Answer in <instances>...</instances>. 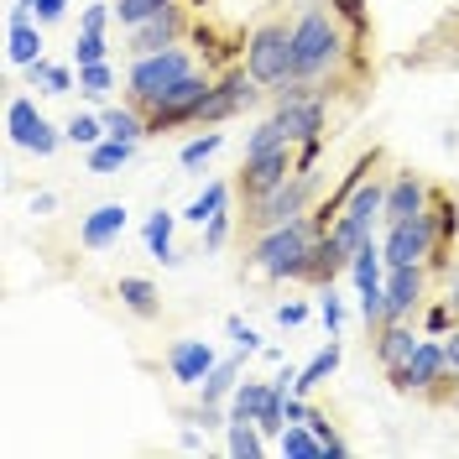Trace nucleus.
I'll list each match as a JSON object with an SVG mask.
<instances>
[{
	"label": "nucleus",
	"instance_id": "nucleus-1",
	"mask_svg": "<svg viewBox=\"0 0 459 459\" xmlns=\"http://www.w3.org/2000/svg\"><path fill=\"white\" fill-rule=\"evenodd\" d=\"M344 57H350V31L340 27V11L334 5H308L292 22V68L329 94Z\"/></svg>",
	"mask_w": 459,
	"mask_h": 459
},
{
	"label": "nucleus",
	"instance_id": "nucleus-2",
	"mask_svg": "<svg viewBox=\"0 0 459 459\" xmlns=\"http://www.w3.org/2000/svg\"><path fill=\"white\" fill-rule=\"evenodd\" d=\"M318 235H324V225H318L314 214H303V220H292V225H277V230H261L256 246H251V256H246V266H251L256 277H266V282H303Z\"/></svg>",
	"mask_w": 459,
	"mask_h": 459
},
{
	"label": "nucleus",
	"instance_id": "nucleus-3",
	"mask_svg": "<svg viewBox=\"0 0 459 459\" xmlns=\"http://www.w3.org/2000/svg\"><path fill=\"white\" fill-rule=\"evenodd\" d=\"M199 63H194V53L183 48V42H172V48H162V53H142L131 57V74H126V100L131 105H142V110H152L162 94H168L183 74H194Z\"/></svg>",
	"mask_w": 459,
	"mask_h": 459
},
{
	"label": "nucleus",
	"instance_id": "nucleus-4",
	"mask_svg": "<svg viewBox=\"0 0 459 459\" xmlns=\"http://www.w3.org/2000/svg\"><path fill=\"white\" fill-rule=\"evenodd\" d=\"M314 199H318V178L314 172H292L282 188H272V194H261V199L246 204V230L261 235V230L292 225V220L314 214Z\"/></svg>",
	"mask_w": 459,
	"mask_h": 459
},
{
	"label": "nucleus",
	"instance_id": "nucleus-5",
	"mask_svg": "<svg viewBox=\"0 0 459 459\" xmlns=\"http://www.w3.org/2000/svg\"><path fill=\"white\" fill-rule=\"evenodd\" d=\"M246 74L256 79L261 89H277L282 79H292V22H261L251 37H246Z\"/></svg>",
	"mask_w": 459,
	"mask_h": 459
},
{
	"label": "nucleus",
	"instance_id": "nucleus-6",
	"mask_svg": "<svg viewBox=\"0 0 459 459\" xmlns=\"http://www.w3.org/2000/svg\"><path fill=\"white\" fill-rule=\"evenodd\" d=\"M381 214H386V178H366V183H360V188L344 199L340 214H334L329 235H334L344 251L355 256L366 240H376V225H381Z\"/></svg>",
	"mask_w": 459,
	"mask_h": 459
},
{
	"label": "nucleus",
	"instance_id": "nucleus-7",
	"mask_svg": "<svg viewBox=\"0 0 459 459\" xmlns=\"http://www.w3.org/2000/svg\"><path fill=\"white\" fill-rule=\"evenodd\" d=\"M386 381H392V392H402V397H433V402H444V381H455V376H449V366H444V340H438V334H423V340H418V350H412L402 366H392V371H386Z\"/></svg>",
	"mask_w": 459,
	"mask_h": 459
},
{
	"label": "nucleus",
	"instance_id": "nucleus-8",
	"mask_svg": "<svg viewBox=\"0 0 459 459\" xmlns=\"http://www.w3.org/2000/svg\"><path fill=\"white\" fill-rule=\"evenodd\" d=\"M261 94H266V89L246 74V63H235V68H225V74L209 84V94H204L199 110H194V126H199V131H209V126H225V120H235V115L251 110Z\"/></svg>",
	"mask_w": 459,
	"mask_h": 459
},
{
	"label": "nucleus",
	"instance_id": "nucleus-9",
	"mask_svg": "<svg viewBox=\"0 0 459 459\" xmlns=\"http://www.w3.org/2000/svg\"><path fill=\"white\" fill-rule=\"evenodd\" d=\"M433 251H438V220H433V204L407 214V220H392L386 235H381V256L386 266H429Z\"/></svg>",
	"mask_w": 459,
	"mask_h": 459
},
{
	"label": "nucleus",
	"instance_id": "nucleus-10",
	"mask_svg": "<svg viewBox=\"0 0 459 459\" xmlns=\"http://www.w3.org/2000/svg\"><path fill=\"white\" fill-rule=\"evenodd\" d=\"M5 131H11V142L22 146V152H31V157H53L57 146L68 142L53 120L37 110L31 94H11V105H5Z\"/></svg>",
	"mask_w": 459,
	"mask_h": 459
},
{
	"label": "nucleus",
	"instance_id": "nucleus-11",
	"mask_svg": "<svg viewBox=\"0 0 459 459\" xmlns=\"http://www.w3.org/2000/svg\"><path fill=\"white\" fill-rule=\"evenodd\" d=\"M298 172V146H277V152H261V157H240V178H235V194L251 204L272 188H282L287 178Z\"/></svg>",
	"mask_w": 459,
	"mask_h": 459
},
{
	"label": "nucleus",
	"instance_id": "nucleus-12",
	"mask_svg": "<svg viewBox=\"0 0 459 459\" xmlns=\"http://www.w3.org/2000/svg\"><path fill=\"white\" fill-rule=\"evenodd\" d=\"M277 120H282L287 142L292 146H308V142H324L329 131V94H308V100H282L277 105Z\"/></svg>",
	"mask_w": 459,
	"mask_h": 459
},
{
	"label": "nucleus",
	"instance_id": "nucleus-13",
	"mask_svg": "<svg viewBox=\"0 0 459 459\" xmlns=\"http://www.w3.org/2000/svg\"><path fill=\"white\" fill-rule=\"evenodd\" d=\"M433 188L423 172L412 168H397L392 178H386V214H381V225H392V220H407V214H418V209H429L433 204Z\"/></svg>",
	"mask_w": 459,
	"mask_h": 459
},
{
	"label": "nucleus",
	"instance_id": "nucleus-14",
	"mask_svg": "<svg viewBox=\"0 0 459 459\" xmlns=\"http://www.w3.org/2000/svg\"><path fill=\"white\" fill-rule=\"evenodd\" d=\"M214 366H220V355H214V344L199 340V334L168 344V371H172V381H178V386H194V392H199V381L214 371Z\"/></svg>",
	"mask_w": 459,
	"mask_h": 459
},
{
	"label": "nucleus",
	"instance_id": "nucleus-15",
	"mask_svg": "<svg viewBox=\"0 0 459 459\" xmlns=\"http://www.w3.org/2000/svg\"><path fill=\"white\" fill-rule=\"evenodd\" d=\"M429 292V266H386V318H412Z\"/></svg>",
	"mask_w": 459,
	"mask_h": 459
},
{
	"label": "nucleus",
	"instance_id": "nucleus-16",
	"mask_svg": "<svg viewBox=\"0 0 459 459\" xmlns=\"http://www.w3.org/2000/svg\"><path fill=\"white\" fill-rule=\"evenodd\" d=\"M172 42H183V5H168L162 16H152V22H142V27H131V37H126L131 57L162 53V48H172Z\"/></svg>",
	"mask_w": 459,
	"mask_h": 459
},
{
	"label": "nucleus",
	"instance_id": "nucleus-17",
	"mask_svg": "<svg viewBox=\"0 0 459 459\" xmlns=\"http://www.w3.org/2000/svg\"><path fill=\"white\" fill-rule=\"evenodd\" d=\"M120 235H126V204H94L79 220V246L84 251H110Z\"/></svg>",
	"mask_w": 459,
	"mask_h": 459
},
{
	"label": "nucleus",
	"instance_id": "nucleus-18",
	"mask_svg": "<svg viewBox=\"0 0 459 459\" xmlns=\"http://www.w3.org/2000/svg\"><path fill=\"white\" fill-rule=\"evenodd\" d=\"M418 340H423V334L412 329V318H386V324H381V329L371 334L376 366H381V371H392V366H402V360H407V355L418 350Z\"/></svg>",
	"mask_w": 459,
	"mask_h": 459
},
{
	"label": "nucleus",
	"instance_id": "nucleus-19",
	"mask_svg": "<svg viewBox=\"0 0 459 459\" xmlns=\"http://www.w3.org/2000/svg\"><path fill=\"white\" fill-rule=\"evenodd\" d=\"M100 120H105V136H115V142H136L142 146L146 136H152V120H146V110L142 105H105L100 110Z\"/></svg>",
	"mask_w": 459,
	"mask_h": 459
},
{
	"label": "nucleus",
	"instance_id": "nucleus-20",
	"mask_svg": "<svg viewBox=\"0 0 459 459\" xmlns=\"http://www.w3.org/2000/svg\"><path fill=\"white\" fill-rule=\"evenodd\" d=\"M42 22L27 16V22H5V57L16 63V68H31L37 57H42Z\"/></svg>",
	"mask_w": 459,
	"mask_h": 459
},
{
	"label": "nucleus",
	"instance_id": "nucleus-21",
	"mask_svg": "<svg viewBox=\"0 0 459 459\" xmlns=\"http://www.w3.org/2000/svg\"><path fill=\"white\" fill-rule=\"evenodd\" d=\"M115 298H120L126 314H136V318H157L162 314V292H157L152 277H120V282H115Z\"/></svg>",
	"mask_w": 459,
	"mask_h": 459
},
{
	"label": "nucleus",
	"instance_id": "nucleus-22",
	"mask_svg": "<svg viewBox=\"0 0 459 459\" xmlns=\"http://www.w3.org/2000/svg\"><path fill=\"white\" fill-rule=\"evenodd\" d=\"M225 449L235 459H261L266 449H277V444L261 433L256 418H230V423H225Z\"/></svg>",
	"mask_w": 459,
	"mask_h": 459
},
{
	"label": "nucleus",
	"instance_id": "nucleus-23",
	"mask_svg": "<svg viewBox=\"0 0 459 459\" xmlns=\"http://www.w3.org/2000/svg\"><path fill=\"white\" fill-rule=\"evenodd\" d=\"M246 360H251V355H240V350L225 355V360L199 381V402H230V392H235V386H240V376H246Z\"/></svg>",
	"mask_w": 459,
	"mask_h": 459
},
{
	"label": "nucleus",
	"instance_id": "nucleus-24",
	"mask_svg": "<svg viewBox=\"0 0 459 459\" xmlns=\"http://www.w3.org/2000/svg\"><path fill=\"white\" fill-rule=\"evenodd\" d=\"M178 220H183V214H168V209H152V214H146V225H142V240H146V251H152V256L157 261H168V266H178V251H172V230H178Z\"/></svg>",
	"mask_w": 459,
	"mask_h": 459
},
{
	"label": "nucleus",
	"instance_id": "nucleus-25",
	"mask_svg": "<svg viewBox=\"0 0 459 459\" xmlns=\"http://www.w3.org/2000/svg\"><path fill=\"white\" fill-rule=\"evenodd\" d=\"M131 157H136V142H115V136H105L84 152L89 172H100V178H115L120 168H131Z\"/></svg>",
	"mask_w": 459,
	"mask_h": 459
},
{
	"label": "nucleus",
	"instance_id": "nucleus-26",
	"mask_svg": "<svg viewBox=\"0 0 459 459\" xmlns=\"http://www.w3.org/2000/svg\"><path fill=\"white\" fill-rule=\"evenodd\" d=\"M230 194H235V188H230L225 178H214V183H204V194H194V204L183 209V220L204 230L209 220H214V214H225V209H230Z\"/></svg>",
	"mask_w": 459,
	"mask_h": 459
},
{
	"label": "nucleus",
	"instance_id": "nucleus-27",
	"mask_svg": "<svg viewBox=\"0 0 459 459\" xmlns=\"http://www.w3.org/2000/svg\"><path fill=\"white\" fill-rule=\"evenodd\" d=\"M340 360H344V344H340V340H329V344H324V350L314 355V360H308V366H298V392L308 397L314 386H324L329 376L340 371Z\"/></svg>",
	"mask_w": 459,
	"mask_h": 459
},
{
	"label": "nucleus",
	"instance_id": "nucleus-28",
	"mask_svg": "<svg viewBox=\"0 0 459 459\" xmlns=\"http://www.w3.org/2000/svg\"><path fill=\"white\" fill-rule=\"evenodd\" d=\"M31 89H42V94H68V89H79V74L68 68V63H53V57H37L27 68Z\"/></svg>",
	"mask_w": 459,
	"mask_h": 459
},
{
	"label": "nucleus",
	"instance_id": "nucleus-29",
	"mask_svg": "<svg viewBox=\"0 0 459 459\" xmlns=\"http://www.w3.org/2000/svg\"><path fill=\"white\" fill-rule=\"evenodd\" d=\"M277 455L282 459H324V444H318V433L308 429V418L303 423H287L277 433Z\"/></svg>",
	"mask_w": 459,
	"mask_h": 459
},
{
	"label": "nucleus",
	"instance_id": "nucleus-30",
	"mask_svg": "<svg viewBox=\"0 0 459 459\" xmlns=\"http://www.w3.org/2000/svg\"><path fill=\"white\" fill-rule=\"evenodd\" d=\"M350 277H355V287L386 282V256H381V240H366V246L350 256Z\"/></svg>",
	"mask_w": 459,
	"mask_h": 459
},
{
	"label": "nucleus",
	"instance_id": "nucleus-31",
	"mask_svg": "<svg viewBox=\"0 0 459 459\" xmlns=\"http://www.w3.org/2000/svg\"><path fill=\"white\" fill-rule=\"evenodd\" d=\"M266 397H272V381H251V376H246V381L230 392L225 407H230V418H256L261 407H266Z\"/></svg>",
	"mask_w": 459,
	"mask_h": 459
},
{
	"label": "nucleus",
	"instance_id": "nucleus-32",
	"mask_svg": "<svg viewBox=\"0 0 459 459\" xmlns=\"http://www.w3.org/2000/svg\"><path fill=\"white\" fill-rule=\"evenodd\" d=\"M220 146H225V131H214V126H209V131H199L194 142H183V152H178V162H183L188 172H199L204 162H209V157L220 152Z\"/></svg>",
	"mask_w": 459,
	"mask_h": 459
},
{
	"label": "nucleus",
	"instance_id": "nucleus-33",
	"mask_svg": "<svg viewBox=\"0 0 459 459\" xmlns=\"http://www.w3.org/2000/svg\"><path fill=\"white\" fill-rule=\"evenodd\" d=\"M168 5H183V0H115V22L131 31V27H142V22H152V16H162Z\"/></svg>",
	"mask_w": 459,
	"mask_h": 459
},
{
	"label": "nucleus",
	"instance_id": "nucleus-34",
	"mask_svg": "<svg viewBox=\"0 0 459 459\" xmlns=\"http://www.w3.org/2000/svg\"><path fill=\"white\" fill-rule=\"evenodd\" d=\"M277 146H292V142H287L282 120H277V115H266V120H256V131L246 136V152H240V157H261V152H277Z\"/></svg>",
	"mask_w": 459,
	"mask_h": 459
},
{
	"label": "nucleus",
	"instance_id": "nucleus-35",
	"mask_svg": "<svg viewBox=\"0 0 459 459\" xmlns=\"http://www.w3.org/2000/svg\"><path fill=\"white\" fill-rule=\"evenodd\" d=\"M308 429L318 433V444H324V459H344V455H350V444H344V433L329 423V412L308 407Z\"/></svg>",
	"mask_w": 459,
	"mask_h": 459
},
{
	"label": "nucleus",
	"instance_id": "nucleus-36",
	"mask_svg": "<svg viewBox=\"0 0 459 459\" xmlns=\"http://www.w3.org/2000/svg\"><path fill=\"white\" fill-rule=\"evenodd\" d=\"M63 136L89 152L94 142H105V120H100V115H68V120H63Z\"/></svg>",
	"mask_w": 459,
	"mask_h": 459
},
{
	"label": "nucleus",
	"instance_id": "nucleus-37",
	"mask_svg": "<svg viewBox=\"0 0 459 459\" xmlns=\"http://www.w3.org/2000/svg\"><path fill=\"white\" fill-rule=\"evenodd\" d=\"M110 89H115V68H110V63H84V68H79V94L105 100Z\"/></svg>",
	"mask_w": 459,
	"mask_h": 459
},
{
	"label": "nucleus",
	"instance_id": "nucleus-38",
	"mask_svg": "<svg viewBox=\"0 0 459 459\" xmlns=\"http://www.w3.org/2000/svg\"><path fill=\"white\" fill-rule=\"evenodd\" d=\"M360 292V318H366V329H381L386 324V282H371V287H355Z\"/></svg>",
	"mask_w": 459,
	"mask_h": 459
},
{
	"label": "nucleus",
	"instance_id": "nucleus-39",
	"mask_svg": "<svg viewBox=\"0 0 459 459\" xmlns=\"http://www.w3.org/2000/svg\"><path fill=\"white\" fill-rule=\"evenodd\" d=\"M84 63H110L105 31H79V37H74V68H84Z\"/></svg>",
	"mask_w": 459,
	"mask_h": 459
},
{
	"label": "nucleus",
	"instance_id": "nucleus-40",
	"mask_svg": "<svg viewBox=\"0 0 459 459\" xmlns=\"http://www.w3.org/2000/svg\"><path fill=\"white\" fill-rule=\"evenodd\" d=\"M318 324H324V334H329V340H340V329H344V303L334 298V287H318Z\"/></svg>",
	"mask_w": 459,
	"mask_h": 459
},
{
	"label": "nucleus",
	"instance_id": "nucleus-41",
	"mask_svg": "<svg viewBox=\"0 0 459 459\" xmlns=\"http://www.w3.org/2000/svg\"><path fill=\"white\" fill-rule=\"evenodd\" d=\"M230 235H235V214L225 209V214H214V220L204 225V256H220L230 246Z\"/></svg>",
	"mask_w": 459,
	"mask_h": 459
},
{
	"label": "nucleus",
	"instance_id": "nucleus-42",
	"mask_svg": "<svg viewBox=\"0 0 459 459\" xmlns=\"http://www.w3.org/2000/svg\"><path fill=\"white\" fill-rule=\"evenodd\" d=\"M455 308H459V303H449V298L429 303V314H423V334H438V340H444V334L455 329Z\"/></svg>",
	"mask_w": 459,
	"mask_h": 459
},
{
	"label": "nucleus",
	"instance_id": "nucleus-43",
	"mask_svg": "<svg viewBox=\"0 0 459 459\" xmlns=\"http://www.w3.org/2000/svg\"><path fill=\"white\" fill-rule=\"evenodd\" d=\"M225 334H230V344H235L240 355H256V350H266V344H261V334L246 324V318H225Z\"/></svg>",
	"mask_w": 459,
	"mask_h": 459
},
{
	"label": "nucleus",
	"instance_id": "nucleus-44",
	"mask_svg": "<svg viewBox=\"0 0 459 459\" xmlns=\"http://www.w3.org/2000/svg\"><path fill=\"white\" fill-rule=\"evenodd\" d=\"M115 16V5H84V16H79V31H105Z\"/></svg>",
	"mask_w": 459,
	"mask_h": 459
},
{
	"label": "nucleus",
	"instance_id": "nucleus-45",
	"mask_svg": "<svg viewBox=\"0 0 459 459\" xmlns=\"http://www.w3.org/2000/svg\"><path fill=\"white\" fill-rule=\"evenodd\" d=\"M31 16H37L42 27H53V22L68 16V0H37V5H31Z\"/></svg>",
	"mask_w": 459,
	"mask_h": 459
},
{
	"label": "nucleus",
	"instance_id": "nucleus-46",
	"mask_svg": "<svg viewBox=\"0 0 459 459\" xmlns=\"http://www.w3.org/2000/svg\"><path fill=\"white\" fill-rule=\"evenodd\" d=\"M444 366H449V376L459 381V324L444 334Z\"/></svg>",
	"mask_w": 459,
	"mask_h": 459
},
{
	"label": "nucleus",
	"instance_id": "nucleus-47",
	"mask_svg": "<svg viewBox=\"0 0 459 459\" xmlns=\"http://www.w3.org/2000/svg\"><path fill=\"white\" fill-rule=\"evenodd\" d=\"M303 318H308V303H282V308H277V324H282V329H298Z\"/></svg>",
	"mask_w": 459,
	"mask_h": 459
},
{
	"label": "nucleus",
	"instance_id": "nucleus-48",
	"mask_svg": "<svg viewBox=\"0 0 459 459\" xmlns=\"http://www.w3.org/2000/svg\"><path fill=\"white\" fill-rule=\"evenodd\" d=\"M204 438H209V429H199V423H194V429H183V433H178V444H183L188 455H199V449H204Z\"/></svg>",
	"mask_w": 459,
	"mask_h": 459
},
{
	"label": "nucleus",
	"instance_id": "nucleus-49",
	"mask_svg": "<svg viewBox=\"0 0 459 459\" xmlns=\"http://www.w3.org/2000/svg\"><path fill=\"white\" fill-rule=\"evenodd\" d=\"M31 214H57V194H31Z\"/></svg>",
	"mask_w": 459,
	"mask_h": 459
},
{
	"label": "nucleus",
	"instance_id": "nucleus-50",
	"mask_svg": "<svg viewBox=\"0 0 459 459\" xmlns=\"http://www.w3.org/2000/svg\"><path fill=\"white\" fill-rule=\"evenodd\" d=\"M444 287H449V303H459V266H449V272H444Z\"/></svg>",
	"mask_w": 459,
	"mask_h": 459
},
{
	"label": "nucleus",
	"instance_id": "nucleus-51",
	"mask_svg": "<svg viewBox=\"0 0 459 459\" xmlns=\"http://www.w3.org/2000/svg\"><path fill=\"white\" fill-rule=\"evenodd\" d=\"M22 5H37V0H22Z\"/></svg>",
	"mask_w": 459,
	"mask_h": 459
},
{
	"label": "nucleus",
	"instance_id": "nucleus-52",
	"mask_svg": "<svg viewBox=\"0 0 459 459\" xmlns=\"http://www.w3.org/2000/svg\"><path fill=\"white\" fill-rule=\"evenodd\" d=\"M455 402H459V392H455Z\"/></svg>",
	"mask_w": 459,
	"mask_h": 459
}]
</instances>
